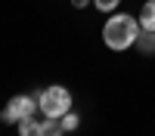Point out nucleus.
<instances>
[{
    "mask_svg": "<svg viewBox=\"0 0 155 136\" xmlns=\"http://www.w3.org/2000/svg\"><path fill=\"white\" fill-rule=\"evenodd\" d=\"M140 31H143L140 19L127 16V12H115V16L102 25V43H106L112 53H124V49H130L137 43Z\"/></svg>",
    "mask_w": 155,
    "mask_h": 136,
    "instance_id": "nucleus-1",
    "label": "nucleus"
},
{
    "mask_svg": "<svg viewBox=\"0 0 155 136\" xmlns=\"http://www.w3.org/2000/svg\"><path fill=\"white\" fill-rule=\"evenodd\" d=\"M37 102H41V115L44 118H62L65 111H71V93L56 84V87H47L37 96Z\"/></svg>",
    "mask_w": 155,
    "mask_h": 136,
    "instance_id": "nucleus-2",
    "label": "nucleus"
},
{
    "mask_svg": "<svg viewBox=\"0 0 155 136\" xmlns=\"http://www.w3.org/2000/svg\"><path fill=\"white\" fill-rule=\"evenodd\" d=\"M37 111H41V102L34 96H12L6 102V108L0 111V121L3 124H19L25 118H34Z\"/></svg>",
    "mask_w": 155,
    "mask_h": 136,
    "instance_id": "nucleus-3",
    "label": "nucleus"
},
{
    "mask_svg": "<svg viewBox=\"0 0 155 136\" xmlns=\"http://www.w3.org/2000/svg\"><path fill=\"white\" fill-rule=\"evenodd\" d=\"M137 49L143 56H155V31H140V37H137Z\"/></svg>",
    "mask_w": 155,
    "mask_h": 136,
    "instance_id": "nucleus-4",
    "label": "nucleus"
},
{
    "mask_svg": "<svg viewBox=\"0 0 155 136\" xmlns=\"http://www.w3.org/2000/svg\"><path fill=\"white\" fill-rule=\"evenodd\" d=\"M140 25H143L146 31H155V0H146V3L140 6Z\"/></svg>",
    "mask_w": 155,
    "mask_h": 136,
    "instance_id": "nucleus-5",
    "label": "nucleus"
},
{
    "mask_svg": "<svg viewBox=\"0 0 155 136\" xmlns=\"http://www.w3.org/2000/svg\"><path fill=\"white\" fill-rule=\"evenodd\" d=\"M19 133L22 136H44V121L25 118V121H19Z\"/></svg>",
    "mask_w": 155,
    "mask_h": 136,
    "instance_id": "nucleus-6",
    "label": "nucleus"
},
{
    "mask_svg": "<svg viewBox=\"0 0 155 136\" xmlns=\"http://www.w3.org/2000/svg\"><path fill=\"white\" fill-rule=\"evenodd\" d=\"M59 127H62V133H74L78 127H81V118H78V111H65V115L59 118Z\"/></svg>",
    "mask_w": 155,
    "mask_h": 136,
    "instance_id": "nucleus-7",
    "label": "nucleus"
},
{
    "mask_svg": "<svg viewBox=\"0 0 155 136\" xmlns=\"http://www.w3.org/2000/svg\"><path fill=\"white\" fill-rule=\"evenodd\" d=\"M118 3H121V0H93V6H96L99 12H112V9H118Z\"/></svg>",
    "mask_w": 155,
    "mask_h": 136,
    "instance_id": "nucleus-8",
    "label": "nucleus"
},
{
    "mask_svg": "<svg viewBox=\"0 0 155 136\" xmlns=\"http://www.w3.org/2000/svg\"><path fill=\"white\" fill-rule=\"evenodd\" d=\"M71 6H74V9H84V6H87V0H71Z\"/></svg>",
    "mask_w": 155,
    "mask_h": 136,
    "instance_id": "nucleus-9",
    "label": "nucleus"
}]
</instances>
